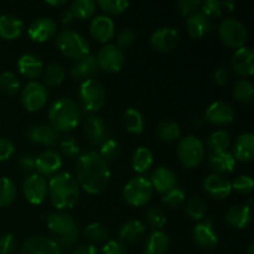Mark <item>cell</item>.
Segmentation results:
<instances>
[{
    "instance_id": "cell-1",
    "label": "cell",
    "mask_w": 254,
    "mask_h": 254,
    "mask_svg": "<svg viewBox=\"0 0 254 254\" xmlns=\"http://www.w3.org/2000/svg\"><path fill=\"white\" fill-rule=\"evenodd\" d=\"M77 183L89 195L103 192L111 181V170L106 160L96 151H88L79 156L76 165Z\"/></svg>"
},
{
    "instance_id": "cell-2",
    "label": "cell",
    "mask_w": 254,
    "mask_h": 254,
    "mask_svg": "<svg viewBox=\"0 0 254 254\" xmlns=\"http://www.w3.org/2000/svg\"><path fill=\"white\" fill-rule=\"evenodd\" d=\"M49 196L51 203L59 210L72 208L79 198V185L76 178L68 173L56 174L50 179Z\"/></svg>"
},
{
    "instance_id": "cell-3",
    "label": "cell",
    "mask_w": 254,
    "mask_h": 254,
    "mask_svg": "<svg viewBox=\"0 0 254 254\" xmlns=\"http://www.w3.org/2000/svg\"><path fill=\"white\" fill-rule=\"evenodd\" d=\"M49 119L55 130L68 133L76 129L81 122V109L71 98L61 97L51 104L49 109Z\"/></svg>"
},
{
    "instance_id": "cell-4",
    "label": "cell",
    "mask_w": 254,
    "mask_h": 254,
    "mask_svg": "<svg viewBox=\"0 0 254 254\" xmlns=\"http://www.w3.org/2000/svg\"><path fill=\"white\" fill-rule=\"evenodd\" d=\"M47 228L57 237L55 240L60 248H71L79 238V230L74 218L68 213H51L46 218Z\"/></svg>"
},
{
    "instance_id": "cell-5",
    "label": "cell",
    "mask_w": 254,
    "mask_h": 254,
    "mask_svg": "<svg viewBox=\"0 0 254 254\" xmlns=\"http://www.w3.org/2000/svg\"><path fill=\"white\" fill-rule=\"evenodd\" d=\"M56 46L64 56L77 61L88 56L91 51V46L86 37L72 30H64L57 35Z\"/></svg>"
},
{
    "instance_id": "cell-6",
    "label": "cell",
    "mask_w": 254,
    "mask_h": 254,
    "mask_svg": "<svg viewBox=\"0 0 254 254\" xmlns=\"http://www.w3.org/2000/svg\"><path fill=\"white\" fill-rule=\"evenodd\" d=\"M106 89L103 84L97 79H86L79 86L78 98L84 112L93 113L101 111L106 104Z\"/></svg>"
},
{
    "instance_id": "cell-7",
    "label": "cell",
    "mask_w": 254,
    "mask_h": 254,
    "mask_svg": "<svg viewBox=\"0 0 254 254\" xmlns=\"http://www.w3.org/2000/svg\"><path fill=\"white\" fill-rule=\"evenodd\" d=\"M153 186L149 179L136 176L129 180L123 189V198L133 207H143L153 197Z\"/></svg>"
},
{
    "instance_id": "cell-8",
    "label": "cell",
    "mask_w": 254,
    "mask_h": 254,
    "mask_svg": "<svg viewBox=\"0 0 254 254\" xmlns=\"http://www.w3.org/2000/svg\"><path fill=\"white\" fill-rule=\"evenodd\" d=\"M178 155L181 164L188 169L197 168L205 156V145L195 135H188L178 145Z\"/></svg>"
},
{
    "instance_id": "cell-9",
    "label": "cell",
    "mask_w": 254,
    "mask_h": 254,
    "mask_svg": "<svg viewBox=\"0 0 254 254\" xmlns=\"http://www.w3.org/2000/svg\"><path fill=\"white\" fill-rule=\"evenodd\" d=\"M218 35L221 41L231 49H241L246 46L248 39L247 29L236 19L223 20L218 27Z\"/></svg>"
},
{
    "instance_id": "cell-10",
    "label": "cell",
    "mask_w": 254,
    "mask_h": 254,
    "mask_svg": "<svg viewBox=\"0 0 254 254\" xmlns=\"http://www.w3.org/2000/svg\"><path fill=\"white\" fill-rule=\"evenodd\" d=\"M49 93L44 84L31 81L21 91V104L27 112H37L46 106Z\"/></svg>"
},
{
    "instance_id": "cell-11",
    "label": "cell",
    "mask_w": 254,
    "mask_h": 254,
    "mask_svg": "<svg viewBox=\"0 0 254 254\" xmlns=\"http://www.w3.org/2000/svg\"><path fill=\"white\" fill-rule=\"evenodd\" d=\"M25 198L32 205H41L49 195V184L40 174H30L22 184Z\"/></svg>"
},
{
    "instance_id": "cell-12",
    "label": "cell",
    "mask_w": 254,
    "mask_h": 254,
    "mask_svg": "<svg viewBox=\"0 0 254 254\" xmlns=\"http://www.w3.org/2000/svg\"><path fill=\"white\" fill-rule=\"evenodd\" d=\"M99 69L107 73H118L124 66V54L121 49L113 44H108L102 47L96 57Z\"/></svg>"
},
{
    "instance_id": "cell-13",
    "label": "cell",
    "mask_w": 254,
    "mask_h": 254,
    "mask_svg": "<svg viewBox=\"0 0 254 254\" xmlns=\"http://www.w3.org/2000/svg\"><path fill=\"white\" fill-rule=\"evenodd\" d=\"M21 254H62L57 242L46 236H31L21 247Z\"/></svg>"
},
{
    "instance_id": "cell-14",
    "label": "cell",
    "mask_w": 254,
    "mask_h": 254,
    "mask_svg": "<svg viewBox=\"0 0 254 254\" xmlns=\"http://www.w3.org/2000/svg\"><path fill=\"white\" fill-rule=\"evenodd\" d=\"M181 36L174 27H159L151 34L150 44L155 50L160 52H170L175 50L180 42Z\"/></svg>"
},
{
    "instance_id": "cell-15",
    "label": "cell",
    "mask_w": 254,
    "mask_h": 254,
    "mask_svg": "<svg viewBox=\"0 0 254 254\" xmlns=\"http://www.w3.org/2000/svg\"><path fill=\"white\" fill-rule=\"evenodd\" d=\"M57 24L51 17H39L27 29V35L34 42H46L56 35Z\"/></svg>"
},
{
    "instance_id": "cell-16",
    "label": "cell",
    "mask_w": 254,
    "mask_h": 254,
    "mask_svg": "<svg viewBox=\"0 0 254 254\" xmlns=\"http://www.w3.org/2000/svg\"><path fill=\"white\" fill-rule=\"evenodd\" d=\"M192 238L198 247L206 251L216 248L220 242V238L211 221H201L198 225H196L192 231Z\"/></svg>"
},
{
    "instance_id": "cell-17",
    "label": "cell",
    "mask_w": 254,
    "mask_h": 254,
    "mask_svg": "<svg viewBox=\"0 0 254 254\" xmlns=\"http://www.w3.org/2000/svg\"><path fill=\"white\" fill-rule=\"evenodd\" d=\"M203 189L210 197L215 200H225L232 192L231 181L220 174H211L203 181Z\"/></svg>"
},
{
    "instance_id": "cell-18",
    "label": "cell",
    "mask_w": 254,
    "mask_h": 254,
    "mask_svg": "<svg viewBox=\"0 0 254 254\" xmlns=\"http://www.w3.org/2000/svg\"><path fill=\"white\" fill-rule=\"evenodd\" d=\"M205 121L213 126H227L235 121V109L226 102H215L208 106L205 113Z\"/></svg>"
},
{
    "instance_id": "cell-19",
    "label": "cell",
    "mask_w": 254,
    "mask_h": 254,
    "mask_svg": "<svg viewBox=\"0 0 254 254\" xmlns=\"http://www.w3.org/2000/svg\"><path fill=\"white\" fill-rule=\"evenodd\" d=\"M232 68L237 76L247 78L254 71V52L251 47L243 46L236 50L232 57Z\"/></svg>"
},
{
    "instance_id": "cell-20",
    "label": "cell",
    "mask_w": 254,
    "mask_h": 254,
    "mask_svg": "<svg viewBox=\"0 0 254 254\" xmlns=\"http://www.w3.org/2000/svg\"><path fill=\"white\" fill-rule=\"evenodd\" d=\"M89 31L97 41L106 44L111 41L116 35V25L113 20L107 15H98L92 19Z\"/></svg>"
},
{
    "instance_id": "cell-21",
    "label": "cell",
    "mask_w": 254,
    "mask_h": 254,
    "mask_svg": "<svg viewBox=\"0 0 254 254\" xmlns=\"http://www.w3.org/2000/svg\"><path fill=\"white\" fill-rule=\"evenodd\" d=\"M62 156L56 150H45L35 158V169L41 176H50L56 174L62 168Z\"/></svg>"
},
{
    "instance_id": "cell-22",
    "label": "cell",
    "mask_w": 254,
    "mask_h": 254,
    "mask_svg": "<svg viewBox=\"0 0 254 254\" xmlns=\"http://www.w3.org/2000/svg\"><path fill=\"white\" fill-rule=\"evenodd\" d=\"M149 181L153 186V190H156L159 193H163V195L170 191L171 189L176 188V185H178V178H176L175 173L171 171L170 169L165 168V166L156 168L151 173Z\"/></svg>"
},
{
    "instance_id": "cell-23",
    "label": "cell",
    "mask_w": 254,
    "mask_h": 254,
    "mask_svg": "<svg viewBox=\"0 0 254 254\" xmlns=\"http://www.w3.org/2000/svg\"><path fill=\"white\" fill-rule=\"evenodd\" d=\"M84 133L93 145H101L108 139V129L101 117L88 116L84 119Z\"/></svg>"
},
{
    "instance_id": "cell-24",
    "label": "cell",
    "mask_w": 254,
    "mask_h": 254,
    "mask_svg": "<svg viewBox=\"0 0 254 254\" xmlns=\"http://www.w3.org/2000/svg\"><path fill=\"white\" fill-rule=\"evenodd\" d=\"M27 139L31 143L44 146H51L59 141L60 135L51 126L47 124H36L32 126L27 131Z\"/></svg>"
},
{
    "instance_id": "cell-25",
    "label": "cell",
    "mask_w": 254,
    "mask_h": 254,
    "mask_svg": "<svg viewBox=\"0 0 254 254\" xmlns=\"http://www.w3.org/2000/svg\"><path fill=\"white\" fill-rule=\"evenodd\" d=\"M230 227L235 230H245L252 221V210L250 205L233 206L227 211L225 217Z\"/></svg>"
},
{
    "instance_id": "cell-26",
    "label": "cell",
    "mask_w": 254,
    "mask_h": 254,
    "mask_svg": "<svg viewBox=\"0 0 254 254\" xmlns=\"http://www.w3.org/2000/svg\"><path fill=\"white\" fill-rule=\"evenodd\" d=\"M17 69L24 77L35 79L44 71V62L34 54H25L17 60Z\"/></svg>"
},
{
    "instance_id": "cell-27",
    "label": "cell",
    "mask_w": 254,
    "mask_h": 254,
    "mask_svg": "<svg viewBox=\"0 0 254 254\" xmlns=\"http://www.w3.org/2000/svg\"><path fill=\"white\" fill-rule=\"evenodd\" d=\"M99 72V66L97 59L92 55L83 57V59L76 61L71 69V74L74 79H91Z\"/></svg>"
},
{
    "instance_id": "cell-28",
    "label": "cell",
    "mask_w": 254,
    "mask_h": 254,
    "mask_svg": "<svg viewBox=\"0 0 254 254\" xmlns=\"http://www.w3.org/2000/svg\"><path fill=\"white\" fill-rule=\"evenodd\" d=\"M186 27H188L189 35L192 39H201V37L210 34L213 29L212 24H211V20L201 11H197L196 14L188 17Z\"/></svg>"
},
{
    "instance_id": "cell-29",
    "label": "cell",
    "mask_w": 254,
    "mask_h": 254,
    "mask_svg": "<svg viewBox=\"0 0 254 254\" xmlns=\"http://www.w3.org/2000/svg\"><path fill=\"white\" fill-rule=\"evenodd\" d=\"M208 165L213 170V174H230L236 168V159L232 153L228 150L218 151V153H211L208 158Z\"/></svg>"
},
{
    "instance_id": "cell-30",
    "label": "cell",
    "mask_w": 254,
    "mask_h": 254,
    "mask_svg": "<svg viewBox=\"0 0 254 254\" xmlns=\"http://www.w3.org/2000/svg\"><path fill=\"white\" fill-rule=\"evenodd\" d=\"M233 156L242 163H251L254 158V135L252 133L241 134L233 145Z\"/></svg>"
},
{
    "instance_id": "cell-31",
    "label": "cell",
    "mask_w": 254,
    "mask_h": 254,
    "mask_svg": "<svg viewBox=\"0 0 254 254\" xmlns=\"http://www.w3.org/2000/svg\"><path fill=\"white\" fill-rule=\"evenodd\" d=\"M24 31V22L12 15L0 16V37L4 40H15L21 36Z\"/></svg>"
},
{
    "instance_id": "cell-32",
    "label": "cell",
    "mask_w": 254,
    "mask_h": 254,
    "mask_svg": "<svg viewBox=\"0 0 254 254\" xmlns=\"http://www.w3.org/2000/svg\"><path fill=\"white\" fill-rule=\"evenodd\" d=\"M145 236V226L139 220H129L119 230V238L127 243H138Z\"/></svg>"
},
{
    "instance_id": "cell-33",
    "label": "cell",
    "mask_w": 254,
    "mask_h": 254,
    "mask_svg": "<svg viewBox=\"0 0 254 254\" xmlns=\"http://www.w3.org/2000/svg\"><path fill=\"white\" fill-rule=\"evenodd\" d=\"M170 241L163 231H153L144 243V254H165L168 252Z\"/></svg>"
},
{
    "instance_id": "cell-34",
    "label": "cell",
    "mask_w": 254,
    "mask_h": 254,
    "mask_svg": "<svg viewBox=\"0 0 254 254\" xmlns=\"http://www.w3.org/2000/svg\"><path fill=\"white\" fill-rule=\"evenodd\" d=\"M236 4L233 1H218V0H207L201 4V12L208 19H218L223 15L231 12L235 9Z\"/></svg>"
},
{
    "instance_id": "cell-35",
    "label": "cell",
    "mask_w": 254,
    "mask_h": 254,
    "mask_svg": "<svg viewBox=\"0 0 254 254\" xmlns=\"http://www.w3.org/2000/svg\"><path fill=\"white\" fill-rule=\"evenodd\" d=\"M154 155L150 149L140 146L131 155V168L135 173L144 174L153 166Z\"/></svg>"
},
{
    "instance_id": "cell-36",
    "label": "cell",
    "mask_w": 254,
    "mask_h": 254,
    "mask_svg": "<svg viewBox=\"0 0 254 254\" xmlns=\"http://www.w3.org/2000/svg\"><path fill=\"white\" fill-rule=\"evenodd\" d=\"M124 127L131 134L143 133L144 127H145V119L144 116L135 108H128L124 112L123 116Z\"/></svg>"
},
{
    "instance_id": "cell-37",
    "label": "cell",
    "mask_w": 254,
    "mask_h": 254,
    "mask_svg": "<svg viewBox=\"0 0 254 254\" xmlns=\"http://www.w3.org/2000/svg\"><path fill=\"white\" fill-rule=\"evenodd\" d=\"M156 136L159 140L165 141V143H173L178 140L181 135L180 126L175 122H161L155 129Z\"/></svg>"
},
{
    "instance_id": "cell-38",
    "label": "cell",
    "mask_w": 254,
    "mask_h": 254,
    "mask_svg": "<svg viewBox=\"0 0 254 254\" xmlns=\"http://www.w3.org/2000/svg\"><path fill=\"white\" fill-rule=\"evenodd\" d=\"M232 96L237 102L243 104H250L254 98V87L248 79H240L232 88Z\"/></svg>"
},
{
    "instance_id": "cell-39",
    "label": "cell",
    "mask_w": 254,
    "mask_h": 254,
    "mask_svg": "<svg viewBox=\"0 0 254 254\" xmlns=\"http://www.w3.org/2000/svg\"><path fill=\"white\" fill-rule=\"evenodd\" d=\"M17 195L16 185L7 176L0 178V207H7L15 201Z\"/></svg>"
},
{
    "instance_id": "cell-40",
    "label": "cell",
    "mask_w": 254,
    "mask_h": 254,
    "mask_svg": "<svg viewBox=\"0 0 254 254\" xmlns=\"http://www.w3.org/2000/svg\"><path fill=\"white\" fill-rule=\"evenodd\" d=\"M97 9V4L93 0H76L71 4L69 11L72 12L73 17L78 20L91 19L94 15Z\"/></svg>"
},
{
    "instance_id": "cell-41",
    "label": "cell",
    "mask_w": 254,
    "mask_h": 254,
    "mask_svg": "<svg viewBox=\"0 0 254 254\" xmlns=\"http://www.w3.org/2000/svg\"><path fill=\"white\" fill-rule=\"evenodd\" d=\"M231 145V135L226 130L213 131L207 139V148L212 153L226 151Z\"/></svg>"
},
{
    "instance_id": "cell-42",
    "label": "cell",
    "mask_w": 254,
    "mask_h": 254,
    "mask_svg": "<svg viewBox=\"0 0 254 254\" xmlns=\"http://www.w3.org/2000/svg\"><path fill=\"white\" fill-rule=\"evenodd\" d=\"M186 213L193 221H202L207 213V205L205 200L198 196L191 197L186 205Z\"/></svg>"
},
{
    "instance_id": "cell-43",
    "label": "cell",
    "mask_w": 254,
    "mask_h": 254,
    "mask_svg": "<svg viewBox=\"0 0 254 254\" xmlns=\"http://www.w3.org/2000/svg\"><path fill=\"white\" fill-rule=\"evenodd\" d=\"M66 77V71L64 67L59 64H52L46 67L44 74V81L47 86L50 87H57L62 84Z\"/></svg>"
},
{
    "instance_id": "cell-44",
    "label": "cell",
    "mask_w": 254,
    "mask_h": 254,
    "mask_svg": "<svg viewBox=\"0 0 254 254\" xmlns=\"http://www.w3.org/2000/svg\"><path fill=\"white\" fill-rule=\"evenodd\" d=\"M0 89L7 96H14L20 89V79L12 72L6 71L0 74Z\"/></svg>"
},
{
    "instance_id": "cell-45",
    "label": "cell",
    "mask_w": 254,
    "mask_h": 254,
    "mask_svg": "<svg viewBox=\"0 0 254 254\" xmlns=\"http://www.w3.org/2000/svg\"><path fill=\"white\" fill-rule=\"evenodd\" d=\"M102 11L109 15H121L129 7L130 2L124 0H99L97 2Z\"/></svg>"
},
{
    "instance_id": "cell-46",
    "label": "cell",
    "mask_w": 254,
    "mask_h": 254,
    "mask_svg": "<svg viewBox=\"0 0 254 254\" xmlns=\"http://www.w3.org/2000/svg\"><path fill=\"white\" fill-rule=\"evenodd\" d=\"M84 236L92 242H104L108 240V231L102 223L93 222L84 227Z\"/></svg>"
},
{
    "instance_id": "cell-47",
    "label": "cell",
    "mask_w": 254,
    "mask_h": 254,
    "mask_svg": "<svg viewBox=\"0 0 254 254\" xmlns=\"http://www.w3.org/2000/svg\"><path fill=\"white\" fill-rule=\"evenodd\" d=\"M121 155V145L114 139H107L104 143L101 144V150H99V156L103 160L108 161L116 160Z\"/></svg>"
},
{
    "instance_id": "cell-48",
    "label": "cell",
    "mask_w": 254,
    "mask_h": 254,
    "mask_svg": "<svg viewBox=\"0 0 254 254\" xmlns=\"http://www.w3.org/2000/svg\"><path fill=\"white\" fill-rule=\"evenodd\" d=\"M186 198V193L183 189L180 188H174L171 189L170 191H168L166 193L163 195V203L164 205L169 206L171 208H176V207H180L181 205L184 203Z\"/></svg>"
},
{
    "instance_id": "cell-49",
    "label": "cell",
    "mask_w": 254,
    "mask_h": 254,
    "mask_svg": "<svg viewBox=\"0 0 254 254\" xmlns=\"http://www.w3.org/2000/svg\"><path fill=\"white\" fill-rule=\"evenodd\" d=\"M146 221L155 231L163 228L166 223V215L160 207H150L146 211Z\"/></svg>"
},
{
    "instance_id": "cell-50",
    "label": "cell",
    "mask_w": 254,
    "mask_h": 254,
    "mask_svg": "<svg viewBox=\"0 0 254 254\" xmlns=\"http://www.w3.org/2000/svg\"><path fill=\"white\" fill-rule=\"evenodd\" d=\"M232 191H236L241 195H247L252 192L254 188V181L250 175H241L236 179L233 183H231Z\"/></svg>"
},
{
    "instance_id": "cell-51",
    "label": "cell",
    "mask_w": 254,
    "mask_h": 254,
    "mask_svg": "<svg viewBox=\"0 0 254 254\" xmlns=\"http://www.w3.org/2000/svg\"><path fill=\"white\" fill-rule=\"evenodd\" d=\"M60 149H61L62 154L68 158H74L79 154L81 151V148H79V144L77 143V140L72 136H67V138H64L60 143Z\"/></svg>"
},
{
    "instance_id": "cell-52",
    "label": "cell",
    "mask_w": 254,
    "mask_h": 254,
    "mask_svg": "<svg viewBox=\"0 0 254 254\" xmlns=\"http://www.w3.org/2000/svg\"><path fill=\"white\" fill-rule=\"evenodd\" d=\"M201 4L200 0H181L178 4V10L183 16L189 17L201 9Z\"/></svg>"
},
{
    "instance_id": "cell-53",
    "label": "cell",
    "mask_w": 254,
    "mask_h": 254,
    "mask_svg": "<svg viewBox=\"0 0 254 254\" xmlns=\"http://www.w3.org/2000/svg\"><path fill=\"white\" fill-rule=\"evenodd\" d=\"M16 238L12 233H6L0 237V254H12L16 250Z\"/></svg>"
},
{
    "instance_id": "cell-54",
    "label": "cell",
    "mask_w": 254,
    "mask_h": 254,
    "mask_svg": "<svg viewBox=\"0 0 254 254\" xmlns=\"http://www.w3.org/2000/svg\"><path fill=\"white\" fill-rule=\"evenodd\" d=\"M135 40V34L130 29H123L117 36V45L118 49H128L134 44Z\"/></svg>"
},
{
    "instance_id": "cell-55",
    "label": "cell",
    "mask_w": 254,
    "mask_h": 254,
    "mask_svg": "<svg viewBox=\"0 0 254 254\" xmlns=\"http://www.w3.org/2000/svg\"><path fill=\"white\" fill-rule=\"evenodd\" d=\"M15 154V145L6 138H0V161H6Z\"/></svg>"
},
{
    "instance_id": "cell-56",
    "label": "cell",
    "mask_w": 254,
    "mask_h": 254,
    "mask_svg": "<svg viewBox=\"0 0 254 254\" xmlns=\"http://www.w3.org/2000/svg\"><path fill=\"white\" fill-rule=\"evenodd\" d=\"M102 254H128V250L118 241H108L102 248Z\"/></svg>"
},
{
    "instance_id": "cell-57",
    "label": "cell",
    "mask_w": 254,
    "mask_h": 254,
    "mask_svg": "<svg viewBox=\"0 0 254 254\" xmlns=\"http://www.w3.org/2000/svg\"><path fill=\"white\" fill-rule=\"evenodd\" d=\"M19 166L25 173H31L35 170V158L30 154H24L19 159Z\"/></svg>"
},
{
    "instance_id": "cell-58",
    "label": "cell",
    "mask_w": 254,
    "mask_h": 254,
    "mask_svg": "<svg viewBox=\"0 0 254 254\" xmlns=\"http://www.w3.org/2000/svg\"><path fill=\"white\" fill-rule=\"evenodd\" d=\"M213 82H215L217 86H226V84L230 82V73H228V71L226 68H218L217 71L213 73Z\"/></svg>"
},
{
    "instance_id": "cell-59",
    "label": "cell",
    "mask_w": 254,
    "mask_h": 254,
    "mask_svg": "<svg viewBox=\"0 0 254 254\" xmlns=\"http://www.w3.org/2000/svg\"><path fill=\"white\" fill-rule=\"evenodd\" d=\"M72 254H99L98 250L93 245H81L74 248Z\"/></svg>"
},
{
    "instance_id": "cell-60",
    "label": "cell",
    "mask_w": 254,
    "mask_h": 254,
    "mask_svg": "<svg viewBox=\"0 0 254 254\" xmlns=\"http://www.w3.org/2000/svg\"><path fill=\"white\" fill-rule=\"evenodd\" d=\"M73 20V15H72V12L69 11V10H64V11H62L61 14V24L64 25H68L69 22Z\"/></svg>"
},
{
    "instance_id": "cell-61",
    "label": "cell",
    "mask_w": 254,
    "mask_h": 254,
    "mask_svg": "<svg viewBox=\"0 0 254 254\" xmlns=\"http://www.w3.org/2000/svg\"><path fill=\"white\" fill-rule=\"evenodd\" d=\"M66 2V0H56V1H46V4L51 5V6H62V5H64Z\"/></svg>"
},
{
    "instance_id": "cell-62",
    "label": "cell",
    "mask_w": 254,
    "mask_h": 254,
    "mask_svg": "<svg viewBox=\"0 0 254 254\" xmlns=\"http://www.w3.org/2000/svg\"><path fill=\"white\" fill-rule=\"evenodd\" d=\"M247 254H254V245H253V243H251V245L248 246Z\"/></svg>"
}]
</instances>
